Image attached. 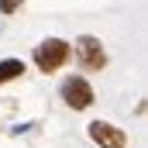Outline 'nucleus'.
<instances>
[{"instance_id": "6", "label": "nucleus", "mask_w": 148, "mask_h": 148, "mask_svg": "<svg viewBox=\"0 0 148 148\" xmlns=\"http://www.w3.org/2000/svg\"><path fill=\"white\" fill-rule=\"evenodd\" d=\"M0 10H3V14H14V10H17V0H0Z\"/></svg>"}, {"instance_id": "4", "label": "nucleus", "mask_w": 148, "mask_h": 148, "mask_svg": "<svg viewBox=\"0 0 148 148\" xmlns=\"http://www.w3.org/2000/svg\"><path fill=\"white\" fill-rule=\"evenodd\" d=\"M90 138L97 148H127V138L121 127H114L110 121H93L90 124Z\"/></svg>"}, {"instance_id": "2", "label": "nucleus", "mask_w": 148, "mask_h": 148, "mask_svg": "<svg viewBox=\"0 0 148 148\" xmlns=\"http://www.w3.org/2000/svg\"><path fill=\"white\" fill-rule=\"evenodd\" d=\"M76 59H79V66H83L86 73H97V69L107 66V52H103L100 38H93V35L76 38Z\"/></svg>"}, {"instance_id": "1", "label": "nucleus", "mask_w": 148, "mask_h": 148, "mask_svg": "<svg viewBox=\"0 0 148 148\" xmlns=\"http://www.w3.org/2000/svg\"><path fill=\"white\" fill-rule=\"evenodd\" d=\"M69 55H73V45L62 41V38H45L41 45H35V66L41 69V73L62 69V66L69 62Z\"/></svg>"}, {"instance_id": "5", "label": "nucleus", "mask_w": 148, "mask_h": 148, "mask_svg": "<svg viewBox=\"0 0 148 148\" xmlns=\"http://www.w3.org/2000/svg\"><path fill=\"white\" fill-rule=\"evenodd\" d=\"M21 73H28L24 59H0V83H10V79H17Z\"/></svg>"}, {"instance_id": "3", "label": "nucleus", "mask_w": 148, "mask_h": 148, "mask_svg": "<svg viewBox=\"0 0 148 148\" xmlns=\"http://www.w3.org/2000/svg\"><path fill=\"white\" fill-rule=\"evenodd\" d=\"M59 93H62L66 107H73V110H86V107L93 103V86H90L83 76H69V79H62Z\"/></svg>"}]
</instances>
